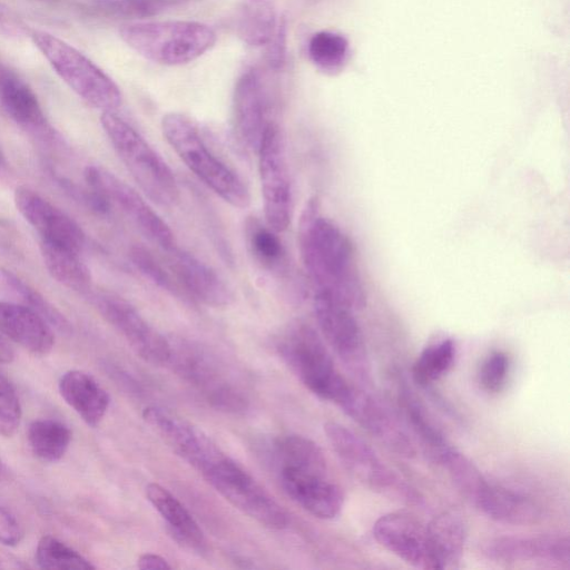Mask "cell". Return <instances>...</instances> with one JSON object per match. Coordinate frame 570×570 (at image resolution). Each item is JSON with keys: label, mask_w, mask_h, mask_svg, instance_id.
<instances>
[{"label": "cell", "mask_w": 570, "mask_h": 570, "mask_svg": "<svg viewBox=\"0 0 570 570\" xmlns=\"http://www.w3.org/2000/svg\"><path fill=\"white\" fill-rule=\"evenodd\" d=\"M287 26L284 18L278 20L275 33L267 43V60L273 69H279L286 58Z\"/></svg>", "instance_id": "b9f144b4"}, {"label": "cell", "mask_w": 570, "mask_h": 570, "mask_svg": "<svg viewBox=\"0 0 570 570\" xmlns=\"http://www.w3.org/2000/svg\"><path fill=\"white\" fill-rule=\"evenodd\" d=\"M14 360V351L7 337L0 332V363L8 364Z\"/></svg>", "instance_id": "f6af8a7d"}, {"label": "cell", "mask_w": 570, "mask_h": 570, "mask_svg": "<svg viewBox=\"0 0 570 570\" xmlns=\"http://www.w3.org/2000/svg\"><path fill=\"white\" fill-rule=\"evenodd\" d=\"M161 132L189 170L225 203L236 208L249 206L246 184L213 151L195 120L181 112H168L161 119Z\"/></svg>", "instance_id": "7a4b0ae2"}, {"label": "cell", "mask_w": 570, "mask_h": 570, "mask_svg": "<svg viewBox=\"0 0 570 570\" xmlns=\"http://www.w3.org/2000/svg\"><path fill=\"white\" fill-rule=\"evenodd\" d=\"M100 122L118 157L142 193L163 207L179 199L177 180L163 157L116 111H105Z\"/></svg>", "instance_id": "277c9868"}, {"label": "cell", "mask_w": 570, "mask_h": 570, "mask_svg": "<svg viewBox=\"0 0 570 570\" xmlns=\"http://www.w3.org/2000/svg\"><path fill=\"white\" fill-rule=\"evenodd\" d=\"M316 197L306 203L298 225L302 261L315 291L327 293L354 311L366 304L365 288L350 239L320 214Z\"/></svg>", "instance_id": "6da1fadb"}, {"label": "cell", "mask_w": 570, "mask_h": 570, "mask_svg": "<svg viewBox=\"0 0 570 570\" xmlns=\"http://www.w3.org/2000/svg\"><path fill=\"white\" fill-rule=\"evenodd\" d=\"M72 433L67 424L56 419L32 421L27 439L32 453L43 462H57L67 452Z\"/></svg>", "instance_id": "d6a6232c"}, {"label": "cell", "mask_w": 570, "mask_h": 570, "mask_svg": "<svg viewBox=\"0 0 570 570\" xmlns=\"http://www.w3.org/2000/svg\"><path fill=\"white\" fill-rule=\"evenodd\" d=\"M338 406L393 452L407 458L415 454L411 439L399 421L372 395L351 385Z\"/></svg>", "instance_id": "e0dca14e"}, {"label": "cell", "mask_w": 570, "mask_h": 570, "mask_svg": "<svg viewBox=\"0 0 570 570\" xmlns=\"http://www.w3.org/2000/svg\"><path fill=\"white\" fill-rule=\"evenodd\" d=\"M194 0H105L107 10L124 17L146 18Z\"/></svg>", "instance_id": "f35d334b"}, {"label": "cell", "mask_w": 570, "mask_h": 570, "mask_svg": "<svg viewBox=\"0 0 570 570\" xmlns=\"http://www.w3.org/2000/svg\"><path fill=\"white\" fill-rule=\"evenodd\" d=\"M509 373V357L504 352L490 353L481 364L479 383L488 393H498L505 384Z\"/></svg>", "instance_id": "60d3db41"}, {"label": "cell", "mask_w": 570, "mask_h": 570, "mask_svg": "<svg viewBox=\"0 0 570 570\" xmlns=\"http://www.w3.org/2000/svg\"><path fill=\"white\" fill-rule=\"evenodd\" d=\"M0 332L31 354L45 356L55 344L51 325L36 311L0 299Z\"/></svg>", "instance_id": "7402d4cb"}, {"label": "cell", "mask_w": 570, "mask_h": 570, "mask_svg": "<svg viewBox=\"0 0 570 570\" xmlns=\"http://www.w3.org/2000/svg\"><path fill=\"white\" fill-rule=\"evenodd\" d=\"M324 432L332 449L350 473L368 489L407 503L421 497L357 434L337 422H327Z\"/></svg>", "instance_id": "ba28073f"}, {"label": "cell", "mask_w": 570, "mask_h": 570, "mask_svg": "<svg viewBox=\"0 0 570 570\" xmlns=\"http://www.w3.org/2000/svg\"><path fill=\"white\" fill-rule=\"evenodd\" d=\"M31 38L56 73L88 105L102 112L119 108V87L89 58L48 32L35 31Z\"/></svg>", "instance_id": "8992f818"}, {"label": "cell", "mask_w": 570, "mask_h": 570, "mask_svg": "<svg viewBox=\"0 0 570 570\" xmlns=\"http://www.w3.org/2000/svg\"><path fill=\"white\" fill-rule=\"evenodd\" d=\"M473 505L488 518L513 525L532 524L541 517L539 507L531 499L490 482L483 488Z\"/></svg>", "instance_id": "d4e9b609"}, {"label": "cell", "mask_w": 570, "mask_h": 570, "mask_svg": "<svg viewBox=\"0 0 570 570\" xmlns=\"http://www.w3.org/2000/svg\"><path fill=\"white\" fill-rule=\"evenodd\" d=\"M430 569L459 568L466 540V525L456 511H444L426 525Z\"/></svg>", "instance_id": "603a6c76"}, {"label": "cell", "mask_w": 570, "mask_h": 570, "mask_svg": "<svg viewBox=\"0 0 570 570\" xmlns=\"http://www.w3.org/2000/svg\"><path fill=\"white\" fill-rule=\"evenodd\" d=\"M85 179L89 188L119 208L153 244L167 252L176 246L169 226L130 185L99 166H87Z\"/></svg>", "instance_id": "7c38bea8"}, {"label": "cell", "mask_w": 570, "mask_h": 570, "mask_svg": "<svg viewBox=\"0 0 570 570\" xmlns=\"http://www.w3.org/2000/svg\"><path fill=\"white\" fill-rule=\"evenodd\" d=\"M39 568L48 570H89L96 567L78 551L53 535L40 538L36 548Z\"/></svg>", "instance_id": "8d00e7d4"}, {"label": "cell", "mask_w": 570, "mask_h": 570, "mask_svg": "<svg viewBox=\"0 0 570 570\" xmlns=\"http://www.w3.org/2000/svg\"><path fill=\"white\" fill-rule=\"evenodd\" d=\"M397 400L404 417L422 444L431 460L439 463L451 448L441 430L434 424L432 417L422 402L404 383H400Z\"/></svg>", "instance_id": "f1b7e54d"}, {"label": "cell", "mask_w": 570, "mask_h": 570, "mask_svg": "<svg viewBox=\"0 0 570 570\" xmlns=\"http://www.w3.org/2000/svg\"><path fill=\"white\" fill-rule=\"evenodd\" d=\"M40 252L46 268L58 283L81 292L90 287V271L80 258L78 250L41 239Z\"/></svg>", "instance_id": "f546056e"}, {"label": "cell", "mask_w": 570, "mask_h": 570, "mask_svg": "<svg viewBox=\"0 0 570 570\" xmlns=\"http://www.w3.org/2000/svg\"><path fill=\"white\" fill-rule=\"evenodd\" d=\"M170 356L175 371L190 383L216 410L239 413L247 409L243 392L223 372L217 361L199 345L178 340L170 341Z\"/></svg>", "instance_id": "9c48e42d"}, {"label": "cell", "mask_w": 570, "mask_h": 570, "mask_svg": "<svg viewBox=\"0 0 570 570\" xmlns=\"http://www.w3.org/2000/svg\"><path fill=\"white\" fill-rule=\"evenodd\" d=\"M440 464H442L456 490L473 504L482 489L489 482L479 468L463 453L451 446Z\"/></svg>", "instance_id": "d590c367"}, {"label": "cell", "mask_w": 570, "mask_h": 570, "mask_svg": "<svg viewBox=\"0 0 570 570\" xmlns=\"http://www.w3.org/2000/svg\"><path fill=\"white\" fill-rule=\"evenodd\" d=\"M455 344L451 338H442L429 344L417 356L412 375L421 386H428L442 377L453 365Z\"/></svg>", "instance_id": "836d02e7"}, {"label": "cell", "mask_w": 570, "mask_h": 570, "mask_svg": "<svg viewBox=\"0 0 570 570\" xmlns=\"http://www.w3.org/2000/svg\"><path fill=\"white\" fill-rule=\"evenodd\" d=\"M568 537H499L483 544V554L497 562L547 561L569 564Z\"/></svg>", "instance_id": "ffe728a7"}, {"label": "cell", "mask_w": 570, "mask_h": 570, "mask_svg": "<svg viewBox=\"0 0 570 570\" xmlns=\"http://www.w3.org/2000/svg\"><path fill=\"white\" fill-rule=\"evenodd\" d=\"M166 253L175 279L191 302L216 308L234 302L233 289L212 266L177 246Z\"/></svg>", "instance_id": "9a60e30c"}, {"label": "cell", "mask_w": 570, "mask_h": 570, "mask_svg": "<svg viewBox=\"0 0 570 570\" xmlns=\"http://www.w3.org/2000/svg\"><path fill=\"white\" fill-rule=\"evenodd\" d=\"M268 101L259 73L244 71L236 80L232 99V130L237 145L257 153L267 118Z\"/></svg>", "instance_id": "5bb4252c"}, {"label": "cell", "mask_w": 570, "mask_h": 570, "mask_svg": "<svg viewBox=\"0 0 570 570\" xmlns=\"http://www.w3.org/2000/svg\"><path fill=\"white\" fill-rule=\"evenodd\" d=\"M23 538V529L16 518L0 504V543L14 547Z\"/></svg>", "instance_id": "7bdbcfd3"}, {"label": "cell", "mask_w": 570, "mask_h": 570, "mask_svg": "<svg viewBox=\"0 0 570 570\" xmlns=\"http://www.w3.org/2000/svg\"><path fill=\"white\" fill-rule=\"evenodd\" d=\"M277 350L297 379L313 394L337 405L351 385L337 372L320 334L308 324H288L277 340Z\"/></svg>", "instance_id": "5b68a950"}, {"label": "cell", "mask_w": 570, "mask_h": 570, "mask_svg": "<svg viewBox=\"0 0 570 570\" xmlns=\"http://www.w3.org/2000/svg\"><path fill=\"white\" fill-rule=\"evenodd\" d=\"M3 473H4V465H3L2 461L0 460V479L2 478Z\"/></svg>", "instance_id": "bcb514c9"}, {"label": "cell", "mask_w": 570, "mask_h": 570, "mask_svg": "<svg viewBox=\"0 0 570 570\" xmlns=\"http://www.w3.org/2000/svg\"><path fill=\"white\" fill-rule=\"evenodd\" d=\"M129 257L134 266L149 282L177 297L190 301L177 281L173 278L148 249L142 246H134L130 249Z\"/></svg>", "instance_id": "74e56055"}, {"label": "cell", "mask_w": 570, "mask_h": 570, "mask_svg": "<svg viewBox=\"0 0 570 570\" xmlns=\"http://www.w3.org/2000/svg\"><path fill=\"white\" fill-rule=\"evenodd\" d=\"M22 410L11 382L0 373V435L12 436L21 422Z\"/></svg>", "instance_id": "ab89813d"}, {"label": "cell", "mask_w": 570, "mask_h": 570, "mask_svg": "<svg viewBox=\"0 0 570 570\" xmlns=\"http://www.w3.org/2000/svg\"><path fill=\"white\" fill-rule=\"evenodd\" d=\"M313 308L326 342L363 384H370L371 366L355 311L338 298L318 291L314 294Z\"/></svg>", "instance_id": "8fae6325"}, {"label": "cell", "mask_w": 570, "mask_h": 570, "mask_svg": "<svg viewBox=\"0 0 570 570\" xmlns=\"http://www.w3.org/2000/svg\"><path fill=\"white\" fill-rule=\"evenodd\" d=\"M58 387L66 403L87 425H99L107 413L110 399L92 375L80 370H70L61 375Z\"/></svg>", "instance_id": "cb8c5ba5"}, {"label": "cell", "mask_w": 570, "mask_h": 570, "mask_svg": "<svg viewBox=\"0 0 570 570\" xmlns=\"http://www.w3.org/2000/svg\"><path fill=\"white\" fill-rule=\"evenodd\" d=\"M232 505L271 529H283L288 515L238 463L218 450L199 470Z\"/></svg>", "instance_id": "52a82bcc"}, {"label": "cell", "mask_w": 570, "mask_h": 570, "mask_svg": "<svg viewBox=\"0 0 570 570\" xmlns=\"http://www.w3.org/2000/svg\"><path fill=\"white\" fill-rule=\"evenodd\" d=\"M94 303L102 317L116 328L131 348L146 362L155 365L168 363L170 342L125 298L101 292Z\"/></svg>", "instance_id": "4fadbf2b"}, {"label": "cell", "mask_w": 570, "mask_h": 570, "mask_svg": "<svg viewBox=\"0 0 570 570\" xmlns=\"http://www.w3.org/2000/svg\"><path fill=\"white\" fill-rule=\"evenodd\" d=\"M277 23L276 11L271 0H242L237 8L236 33L248 46H267Z\"/></svg>", "instance_id": "4dcf8cb0"}, {"label": "cell", "mask_w": 570, "mask_h": 570, "mask_svg": "<svg viewBox=\"0 0 570 570\" xmlns=\"http://www.w3.org/2000/svg\"><path fill=\"white\" fill-rule=\"evenodd\" d=\"M14 204L18 212L38 232L41 239L78 252L81 250L85 244V234L80 226L38 193L19 186L14 190Z\"/></svg>", "instance_id": "ac0fdd59"}, {"label": "cell", "mask_w": 570, "mask_h": 570, "mask_svg": "<svg viewBox=\"0 0 570 570\" xmlns=\"http://www.w3.org/2000/svg\"><path fill=\"white\" fill-rule=\"evenodd\" d=\"M146 497L166 521L173 538L193 550L205 548V537L189 511L167 489L158 483L146 487Z\"/></svg>", "instance_id": "83f0119b"}, {"label": "cell", "mask_w": 570, "mask_h": 570, "mask_svg": "<svg viewBox=\"0 0 570 570\" xmlns=\"http://www.w3.org/2000/svg\"><path fill=\"white\" fill-rule=\"evenodd\" d=\"M137 567L140 570H167L170 564L167 560L155 553H144L137 560Z\"/></svg>", "instance_id": "ee69618b"}, {"label": "cell", "mask_w": 570, "mask_h": 570, "mask_svg": "<svg viewBox=\"0 0 570 570\" xmlns=\"http://www.w3.org/2000/svg\"><path fill=\"white\" fill-rule=\"evenodd\" d=\"M0 297L3 301L20 304L36 311L51 326L59 331H67L69 328L65 316L38 291L2 267H0Z\"/></svg>", "instance_id": "1f68e13d"}, {"label": "cell", "mask_w": 570, "mask_h": 570, "mask_svg": "<svg viewBox=\"0 0 570 570\" xmlns=\"http://www.w3.org/2000/svg\"><path fill=\"white\" fill-rule=\"evenodd\" d=\"M311 61L323 72L334 75L340 72L348 56V41L333 31L314 33L307 45Z\"/></svg>", "instance_id": "e575fe53"}, {"label": "cell", "mask_w": 570, "mask_h": 570, "mask_svg": "<svg viewBox=\"0 0 570 570\" xmlns=\"http://www.w3.org/2000/svg\"><path fill=\"white\" fill-rule=\"evenodd\" d=\"M278 475L286 494L312 515L330 520L341 513L344 494L327 472L281 466Z\"/></svg>", "instance_id": "2e32d148"}, {"label": "cell", "mask_w": 570, "mask_h": 570, "mask_svg": "<svg viewBox=\"0 0 570 570\" xmlns=\"http://www.w3.org/2000/svg\"><path fill=\"white\" fill-rule=\"evenodd\" d=\"M277 233L256 217L246 219L245 239L254 263L269 276L285 279L291 265L286 247Z\"/></svg>", "instance_id": "484cf974"}, {"label": "cell", "mask_w": 570, "mask_h": 570, "mask_svg": "<svg viewBox=\"0 0 570 570\" xmlns=\"http://www.w3.org/2000/svg\"><path fill=\"white\" fill-rule=\"evenodd\" d=\"M122 41L147 60L164 66L191 62L214 47L215 31L198 21H144L122 26Z\"/></svg>", "instance_id": "3957f363"}, {"label": "cell", "mask_w": 570, "mask_h": 570, "mask_svg": "<svg viewBox=\"0 0 570 570\" xmlns=\"http://www.w3.org/2000/svg\"><path fill=\"white\" fill-rule=\"evenodd\" d=\"M142 417L178 455L195 469L215 445L202 431L165 409L148 406L144 410Z\"/></svg>", "instance_id": "44dd1931"}, {"label": "cell", "mask_w": 570, "mask_h": 570, "mask_svg": "<svg viewBox=\"0 0 570 570\" xmlns=\"http://www.w3.org/2000/svg\"><path fill=\"white\" fill-rule=\"evenodd\" d=\"M374 539L386 550L415 568L430 569L426 530L405 512H390L373 525Z\"/></svg>", "instance_id": "d6986e66"}, {"label": "cell", "mask_w": 570, "mask_h": 570, "mask_svg": "<svg viewBox=\"0 0 570 570\" xmlns=\"http://www.w3.org/2000/svg\"><path fill=\"white\" fill-rule=\"evenodd\" d=\"M0 102L20 126L43 130L46 117L32 89L11 69L0 62Z\"/></svg>", "instance_id": "4316f807"}, {"label": "cell", "mask_w": 570, "mask_h": 570, "mask_svg": "<svg viewBox=\"0 0 570 570\" xmlns=\"http://www.w3.org/2000/svg\"><path fill=\"white\" fill-rule=\"evenodd\" d=\"M257 155L265 222L274 230L284 232L292 218V183L285 139L273 120L264 130Z\"/></svg>", "instance_id": "30bf717a"}]
</instances>
